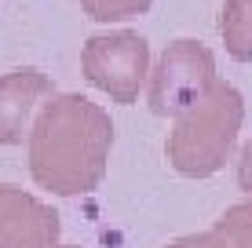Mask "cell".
<instances>
[{
	"instance_id": "obj_12",
	"label": "cell",
	"mask_w": 252,
	"mask_h": 248,
	"mask_svg": "<svg viewBox=\"0 0 252 248\" xmlns=\"http://www.w3.org/2000/svg\"><path fill=\"white\" fill-rule=\"evenodd\" d=\"M249 4H252V0H249Z\"/></svg>"
},
{
	"instance_id": "obj_4",
	"label": "cell",
	"mask_w": 252,
	"mask_h": 248,
	"mask_svg": "<svg viewBox=\"0 0 252 248\" xmlns=\"http://www.w3.org/2000/svg\"><path fill=\"white\" fill-rule=\"evenodd\" d=\"M81 70L114 102H135L150 77V44L132 29L92 37L81 51Z\"/></svg>"
},
{
	"instance_id": "obj_8",
	"label": "cell",
	"mask_w": 252,
	"mask_h": 248,
	"mask_svg": "<svg viewBox=\"0 0 252 248\" xmlns=\"http://www.w3.org/2000/svg\"><path fill=\"white\" fill-rule=\"evenodd\" d=\"M223 44L238 62H252V4L249 0H227L220 15Z\"/></svg>"
},
{
	"instance_id": "obj_10",
	"label": "cell",
	"mask_w": 252,
	"mask_h": 248,
	"mask_svg": "<svg viewBox=\"0 0 252 248\" xmlns=\"http://www.w3.org/2000/svg\"><path fill=\"white\" fill-rule=\"evenodd\" d=\"M238 186L252 197V139L241 146V157H238Z\"/></svg>"
},
{
	"instance_id": "obj_9",
	"label": "cell",
	"mask_w": 252,
	"mask_h": 248,
	"mask_svg": "<svg viewBox=\"0 0 252 248\" xmlns=\"http://www.w3.org/2000/svg\"><path fill=\"white\" fill-rule=\"evenodd\" d=\"M84 7V15L95 22H125V19H135L143 15L154 0H77Z\"/></svg>"
},
{
	"instance_id": "obj_2",
	"label": "cell",
	"mask_w": 252,
	"mask_h": 248,
	"mask_svg": "<svg viewBox=\"0 0 252 248\" xmlns=\"http://www.w3.org/2000/svg\"><path fill=\"white\" fill-rule=\"evenodd\" d=\"M241 121H245V99L234 84L216 81L212 91L176 117L168 139H164V157L187 179H208L227 165L234 142H238Z\"/></svg>"
},
{
	"instance_id": "obj_7",
	"label": "cell",
	"mask_w": 252,
	"mask_h": 248,
	"mask_svg": "<svg viewBox=\"0 0 252 248\" xmlns=\"http://www.w3.org/2000/svg\"><path fill=\"white\" fill-rule=\"evenodd\" d=\"M164 248H252V201H238L201 234L176 237Z\"/></svg>"
},
{
	"instance_id": "obj_1",
	"label": "cell",
	"mask_w": 252,
	"mask_h": 248,
	"mask_svg": "<svg viewBox=\"0 0 252 248\" xmlns=\"http://www.w3.org/2000/svg\"><path fill=\"white\" fill-rule=\"evenodd\" d=\"M30 175L59 197L92 193L106 175L114 121L84 95H51L30 124Z\"/></svg>"
},
{
	"instance_id": "obj_5",
	"label": "cell",
	"mask_w": 252,
	"mask_h": 248,
	"mask_svg": "<svg viewBox=\"0 0 252 248\" xmlns=\"http://www.w3.org/2000/svg\"><path fill=\"white\" fill-rule=\"evenodd\" d=\"M59 212L15 183H0V248H55Z\"/></svg>"
},
{
	"instance_id": "obj_3",
	"label": "cell",
	"mask_w": 252,
	"mask_h": 248,
	"mask_svg": "<svg viewBox=\"0 0 252 248\" xmlns=\"http://www.w3.org/2000/svg\"><path fill=\"white\" fill-rule=\"evenodd\" d=\"M150 88H146V102L158 117H172L176 121L179 113H187L190 106H197L212 84L220 81L216 77V58L201 40H172L168 48L161 51L158 66L150 70Z\"/></svg>"
},
{
	"instance_id": "obj_6",
	"label": "cell",
	"mask_w": 252,
	"mask_h": 248,
	"mask_svg": "<svg viewBox=\"0 0 252 248\" xmlns=\"http://www.w3.org/2000/svg\"><path fill=\"white\" fill-rule=\"evenodd\" d=\"M51 95H55L51 77L33 70V66H22V70L0 77V146H19L30 135L37 110Z\"/></svg>"
},
{
	"instance_id": "obj_11",
	"label": "cell",
	"mask_w": 252,
	"mask_h": 248,
	"mask_svg": "<svg viewBox=\"0 0 252 248\" xmlns=\"http://www.w3.org/2000/svg\"><path fill=\"white\" fill-rule=\"evenodd\" d=\"M55 248H81V245H55Z\"/></svg>"
}]
</instances>
